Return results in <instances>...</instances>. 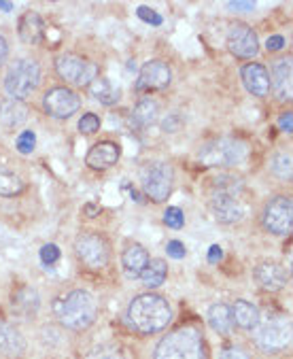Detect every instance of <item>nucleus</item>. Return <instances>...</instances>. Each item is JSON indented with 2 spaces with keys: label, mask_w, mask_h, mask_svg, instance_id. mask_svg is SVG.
Returning a JSON list of instances; mask_svg holds the SVG:
<instances>
[{
  "label": "nucleus",
  "mask_w": 293,
  "mask_h": 359,
  "mask_svg": "<svg viewBox=\"0 0 293 359\" xmlns=\"http://www.w3.org/2000/svg\"><path fill=\"white\" fill-rule=\"evenodd\" d=\"M253 340L264 353H278L291 342V321L285 315L270 313L259 317L253 327Z\"/></svg>",
  "instance_id": "4"
},
{
  "label": "nucleus",
  "mask_w": 293,
  "mask_h": 359,
  "mask_svg": "<svg viewBox=\"0 0 293 359\" xmlns=\"http://www.w3.org/2000/svg\"><path fill=\"white\" fill-rule=\"evenodd\" d=\"M172 73L168 64H164L162 60H151L146 62L140 68V75L136 81V90L138 92H156V90H164L170 86Z\"/></svg>",
  "instance_id": "12"
},
{
  "label": "nucleus",
  "mask_w": 293,
  "mask_h": 359,
  "mask_svg": "<svg viewBox=\"0 0 293 359\" xmlns=\"http://www.w3.org/2000/svg\"><path fill=\"white\" fill-rule=\"evenodd\" d=\"M41 259H43V264H47V266L55 264V262L60 259V247H57V245H45V247L41 249Z\"/></svg>",
  "instance_id": "37"
},
{
  "label": "nucleus",
  "mask_w": 293,
  "mask_h": 359,
  "mask_svg": "<svg viewBox=\"0 0 293 359\" xmlns=\"http://www.w3.org/2000/svg\"><path fill=\"white\" fill-rule=\"evenodd\" d=\"M179 126H181L179 115H170V119H166V121L162 123L164 132H177V130H179Z\"/></svg>",
  "instance_id": "43"
},
{
  "label": "nucleus",
  "mask_w": 293,
  "mask_h": 359,
  "mask_svg": "<svg viewBox=\"0 0 293 359\" xmlns=\"http://www.w3.org/2000/svg\"><path fill=\"white\" fill-rule=\"evenodd\" d=\"M222 257H224V249L219 247V245H212V247L208 249V262H210V264H217Z\"/></svg>",
  "instance_id": "44"
},
{
  "label": "nucleus",
  "mask_w": 293,
  "mask_h": 359,
  "mask_svg": "<svg viewBox=\"0 0 293 359\" xmlns=\"http://www.w3.org/2000/svg\"><path fill=\"white\" fill-rule=\"evenodd\" d=\"M156 359H206L204 340L198 330L181 327L160 340Z\"/></svg>",
  "instance_id": "3"
},
{
  "label": "nucleus",
  "mask_w": 293,
  "mask_h": 359,
  "mask_svg": "<svg viewBox=\"0 0 293 359\" xmlns=\"http://www.w3.org/2000/svg\"><path fill=\"white\" fill-rule=\"evenodd\" d=\"M136 15L144 22V24H151V26H162V15L158 13V11H154V9H149V7H138V11H136Z\"/></svg>",
  "instance_id": "36"
},
{
  "label": "nucleus",
  "mask_w": 293,
  "mask_h": 359,
  "mask_svg": "<svg viewBox=\"0 0 293 359\" xmlns=\"http://www.w3.org/2000/svg\"><path fill=\"white\" fill-rule=\"evenodd\" d=\"M228 49L243 60H249L253 55H257L259 51V41L257 34L251 26L247 24H234L228 32Z\"/></svg>",
  "instance_id": "13"
},
{
  "label": "nucleus",
  "mask_w": 293,
  "mask_h": 359,
  "mask_svg": "<svg viewBox=\"0 0 293 359\" xmlns=\"http://www.w3.org/2000/svg\"><path fill=\"white\" fill-rule=\"evenodd\" d=\"M79 104H81L79 96L68 88H53L43 98V107L47 115L55 119H68L70 115H75L79 111Z\"/></svg>",
  "instance_id": "10"
},
{
  "label": "nucleus",
  "mask_w": 293,
  "mask_h": 359,
  "mask_svg": "<svg viewBox=\"0 0 293 359\" xmlns=\"http://www.w3.org/2000/svg\"><path fill=\"white\" fill-rule=\"evenodd\" d=\"M228 9H232V11H238V13H249V11H253L255 9V3H240V0H232V3H228Z\"/></svg>",
  "instance_id": "40"
},
{
  "label": "nucleus",
  "mask_w": 293,
  "mask_h": 359,
  "mask_svg": "<svg viewBox=\"0 0 293 359\" xmlns=\"http://www.w3.org/2000/svg\"><path fill=\"white\" fill-rule=\"evenodd\" d=\"M212 191L214 194H230L238 196L243 191V179L232 177V175H219L212 179Z\"/></svg>",
  "instance_id": "29"
},
{
  "label": "nucleus",
  "mask_w": 293,
  "mask_h": 359,
  "mask_svg": "<svg viewBox=\"0 0 293 359\" xmlns=\"http://www.w3.org/2000/svg\"><path fill=\"white\" fill-rule=\"evenodd\" d=\"M117 160H119V147L111 140L98 142L88 154V166L94 170H107L113 164H117Z\"/></svg>",
  "instance_id": "17"
},
{
  "label": "nucleus",
  "mask_w": 293,
  "mask_h": 359,
  "mask_svg": "<svg viewBox=\"0 0 293 359\" xmlns=\"http://www.w3.org/2000/svg\"><path fill=\"white\" fill-rule=\"evenodd\" d=\"M164 224L172 230H181L183 224H185V215L179 206H170L166 212H164Z\"/></svg>",
  "instance_id": "33"
},
{
  "label": "nucleus",
  "mask_w": 293,
  "mask_h": 359,
  "mask_svg": "<svg viewBox=\"0 0 293 359\" xmlns=\"http://www.w3.org/2000/svg\"><path fill=\"white\" fill-rule=\"evenodd\" d=\"M168 276V266L164 259H151L149 264L144 266V270L140 272V280L144 287H149V290H154V287H160Z\"/></svg>",
  "instance_id": "28"
},
{
  "label": "nucleus",
  "mask_w": 293,
  "mask_h": 359,
  "mask_svg": "<svg viewBox=\"0 0 293 359\" xmlns=\"http://www.w3.org/2000/svg\"><path fill=\"white\" fill-rule=\"evenodd\" d=\"M7 53H9V47H7V41H5V36H0V64L5 62V57H7Z\"/></svg>",
  "instance_id": "45"
},
{
  "label": "nucleus",
  "mask_w": 293,
  "mask_h": 359,
  "mask_svg": "<svg viewBox=\"0 0 293 359\" xmlns=\"http://www.w3.org/2000/svg\"><path fill=\"white\" fill-rule=\"evenodd\" d=\"M278 126H280V130L282 132H293V115L291 113H282L280 115V119H278Z\"/></svg>",
  "instance_id": "42"
},
{
  "label": "nucleus",
  "mask_w": 293,
  "mask_h": 359,
  "mask_svg": "<svg viewBox=\"0 0 293 359\" xmlns=\"http://www.w3.org/2000/svg\"><path fill=\"white\" fill-rule=\"evenodd\" d=\"M172 168L164 162H149L140 168V185L154 202H164L172 189Z\"/></svg>",
  "instance_id": "7"
},
{
  "label": "nucleus",
  "mask_w": 293,
  "mask_h": 359,
  "mask_svg": "<svg viewBox=\"0 0 293 359\" xmlns=\"http://www.w3.org/2000/svg\"><path fill=\"white\" fill-rule=\"evenodd\" d=\"M34 147H36V136H34V132L26 130V132H22V134L18 136V151H20V154L28 156V154L34 151Z\"/></svg>",
  "instance_id": "34"
},
{
  "label": "nucleus",
  "mask_w": 293,
  "mask_h": 359,
  "mask_svg": "<svg viewBox=\"0 0 293 359\" xmlns=\"http://www.w3.org/2000/svg\"><path fill=\"white\" fill-rule=\"evenodd\" d=\"M270 168H272V172H274L276 177L287 179V181L291 179V158H289V156H285V154L274 156L272 162H270Z\"/></svg>",
  "instance_id": "31"
},
{
  "label": "nucleus",
  "mask_w": 293,
  "mask_h": 359,
  "mask_svg": "<svg viewBox=\"0 0 293 359\" xmlns=\"http://www.w3.org/2000/svg\"><path fill=\"white\" fill-rule=\"evenodd\" d=\"M55 317L60 323L68 330H86L96 321L98 315V304L92 294L77 290L70 292L68 296L60 298L53 306Z\"/></svg>",
  "instance_id": "2"
},
{
  "label": "nucleus",
  "mask_w": 293,
  "mask_h": 359,
  "mask_svg": "<svg viewBox=\"0 0 293 359\" xmlns=\"http://www.w3.org/2000/svg\"><path fill=\"white\" fill-rule=\"evenodd\" d=\"M243 83L245 88L253 94V96H268L270 94V75H268V70L261 66V64H247L243 68Z\"/></svg>",
  "instance_id": "16"
},
{
  "label": "nucleus",
  "mask_w": 293,
  "mask_h": 359,
  "mask_svg": "<svg viewBox=\"0 0 293 359\" xmlns=\"http://www.w3.org/2000/svg\"><path fill=\"white\" fill-rule=\"evenodd\" d=\"M121 264H123L125 274L130 278H136V276H140L144 266L149 264V253H146L144 247H140V245H132V247L125 249V253L121 257Z\"/></svg>",
  "instance_id": "22"
},
{
  "label": "nucleus",
  "mask_w": 293,
  "mask_h": 359,
  "mask_svg": "<svg viewBox=\"0 0 293 359\" xmlns=\"http://www.w3.org/2000/svg\"><path fill=\"white\" fill-rule=\"evenodd\" d=\"M43 36H45V24H43L41 15L28 11L20 20V39L28 45H36L43 41Z\"/></svg>",
  "instance_id": "21"
},
{
  "label": "nucleus",
  "mask_w": 293,
  "mask_h": 359,
  "mask_svg": "<svg viewBox=\"0 0 293 359\" xmlns=\"http://www.w3.org/2000/svg\"><path fill=\"white\" fill-rule=\"evenodd\" d=\"M222 359H249V355L240 348V346H228L222 353Z\"/></svg>",
  "instance_id": "39"
},
{
  "label": "nucleus",
  "mask_w": 293,
  "mask_h": 359,
  "mask_svg": "<svg viewBox=\"0 0 293 359\" xmlns=\"http://www.w3.org/2000/svg\"><path fill=\"white\" fill-rule=\"evenodd\" d=\"M11 306H13V311H15L22 319L34 317V315L39 313V306H41L39 292L34 290V287H20V290L13 294Z\"/></svg>",
  "instance_id": "20"
},
{
  "label": "nucleus",
  "mask_w": 293,
  "mask_h": 359,
  "mask_svg": "<svg viewBox=\"0 0 293 359\" xmlns=\"http://www.w3.org/2000/svg\"><path fill=\"white\" fill-rule=\"evenodd\" d=\"M24 189V181L9 172V170H0V196H18Z\"/></svg>",
  "instance_id": "30"
},
{
  "label": "nucleus",
  "mask_w": 293,
  "mask_h": 359,
  "mask_svg": "<svg viewBox=\"0 0 293 359\" xmlns=\"http://www.w3.org/2000/svg\"><path fill=\"white\" fill-rule=\"evenodd\" d=\"M79 130L86 132V134H94L100 130V119L94 115V113H86L81 119H79Z\"/></svg>",
  "instance_id": "35"
},
{
  "label": "nucleus",
  "mask_w": 293,
  "mask_h": 359,
  "mask_svg": "<svg viewBox=\"0 0 293 359\" xmlns=\"http://www.w3.org/2000/svg\"><path fill=\"white\" fill-rule=\"evenodd\" d=\"M282 47H285V39H282L280 34L270 36V39L266 41V49H268V51H278V49H282Z\"/></svg>",
  "instance_id": "41"
},
{
  "label": "nucleus",
  "mask_w": 293,
  "mask_h": 359,
  "mask_svg": "<svg viewBox=\"0 0 293 359\" xmlns=\"http://www.w3.org/2000/svg\"><path fill=\"white\" fill-rule=\"evenodd\" d=\"M253 276L259 283L261 290H266V292H278L287 285V270L278 264H272V262L259 264L255 268Z\"/></svg>",
  "instance_id": "15"
},
{
  "label": "nucleus",
  "mask_w": 293,
  "mask_h": 359,
  "mask_svg": "<svg viewBox=\"0 0 293 359\" xmlns=\"http://www.w3.org/2000/svg\"><path fill=\"white\" fill-rule=\"evenodd\" d=\"M247 145L236 138H217L202 147L200 160L206 166H238L247 160Z\"/></svg>",
  "instance_id": "5"
},
{
  "label": "nucleus",
  "mask_w": 293,
  "mask_h": 359,
  "mask_svg": "<svg viewBox=\"0 0 293 359\" xmlns=\"http://www.w3.org/2000/svg\"><path fill=\"white\" fill-rule=\"evenodd\" d=\"M210 210L217 222L222 224H238L245 217V206L238 200V196L230 194H214L210 198Z\"/></svg>",
  "instance_id": "14"
},
{
  "label": "nucleus",
  "mask_w": 293,
  "mask_h": 359,
  "mask_svg": "<svg viewBox=\"0 0 293 359\" xmlns=\"http://www.w3.org/2000/svg\"><path fill=\"white\" fill-rule=\"evenodd\" d=\"M208 323L219 334H230L234 327L232 321V309L228 304H212L208 309Z\"/></svg>",
  "instance_id": "24"
},
{
  "label": "nucleus",
  "mask_w": 293,
  "mask_h": 359,
  "mask_svg": "<svg viewBox=\"0 0 293 359\" xmlns=\"http://www.w3.org/2000/svg\"><path fill=\"white\" fill-rule=\"evenodd\" d=\"M128 319H130V325L140 332V334H156V332H162L170 319H172V311H170V304L158 296V294H144V296H138L130 309H128Z\"/></svg>",
  "instance_id": "1"
},
{
  "label": "nucleus",
  "mask_w": 293,
  "mask_h": 359,
  "mask_svg": "<svg viewBox=\"0 0 293 359\" xmlns=\"http://www.w3.org/2000/svg\"><path fill=\"white\" fill-rule=\"evenodd\" d=\"M88 88H90V94H92L98 102H102V104H107V107L117 104L119 98H121V90H119L111 79H107V77H96Z\"/></svg>",
  "instance_id": "23"
},
{
  "label": "nucleus",
  "mask_w": 293,
  "mask_h": 359,
  "mask_svg": "<svg viewBox=\"0 0 293 359\" xmlns=\"http://www.w3.org/2000/svg\"><path fill=\"white\" fill-rule=\"evenodd\" d=\"M86 359H123V355L119 353V348H115L111 344H102V346H96L94 351H90L86 355Z\"/></svg>",
  "instance_id": "32"
},
{
  "label": "nucleus",
  "mask_w": 293,
  "mask_h": 359,
  "mask_svg": "<svg viewBox=\"0 0 293 359\" xmlns=\"http://www.w3.org/2000/svg\"><path fill=\"white\" fill-rule=\"evenodd\" d=\"M270 88L278 100H291V60H276L272 66Z\"/></svg>",
  "instance_id": "18"
},
{
  "label": "nucleus",
  "mask_w": 293,
  "mask_h": 359,
  "mask_svg": "<svg viewBox=\"0 0 293 359\" xmlns=\"http://www.w3.org/2000/svg\"><path fill=\"white\" fill-rule=\"evenodd\" d=\"M26 351V340L11 323L0 321V353L5 357H20Z\"/></svg>",
  "instance_id": "19"
},
{
  "label": "nucleus",
  "mask_w": 293,
  "mask_h": 359,
  "mask_svg": "<svg viewBox=\"0 0 293 359\" xmlns=\"http://www.w3.org/2000/svg\"><path fill=\"white\" fill-rule=\"evenodd\" d=\"M57 75L75 86H90L98 77V68L90 60L77 55V53H66L55 62Z\"/></svg>",
  "instance_id": "8"
},
{
  "label": "nucleus",
  "mask_w": 293,
  "mask_h": 359,
  "mask_svg": "<svg viewBox=\"0 0 293 359\" xmlns=\"http://www.w3.org/2000/svg\"><path fill=\"white\" fill-rule=\"evenodd\" d=\"M166 253H168L170 257H175V259H183V257H185V247H183V243H179V241H170V243L166 245Z\"/></svg>",
  "instance_id": "38"
},
{
  "label": "nucleus",
  "mask_w": 293,
  "mask_h": 359,
  "mask_svg": "<svg viewBox=\"0 0 293 359\" xmlns=\"http://www.w3.org/2000/svg\"><path fill=\"white\" fill-rule=\"evenodd\" d=\"M158 111H160V107L156 100L142 98L132 111V123H136L138 128H149L158 119Z\"/></svg>",
  "instance_id": "27"
},
{
  "label": "nucleus",
  "mask_w": 293,
  "mask_h": 359,
  "mask_svg": "<svg viewBox=\"0 0 293 359\" xmlns=\"http://www.w3.org/2000/svg\"><path fill=\"white\" fill-rule=\"evenodd\" d=\"M232 321L243 330H253L259 321V311L247 300H238L232 309Z\"/></svg>",
  "instance_id": "26"
},
{
  "label": "nucleus",
  "mask_w": 293,
  "mask_h": 359,
  "mask_svg": "<svg viewBox=\"0 0 293 359\" xmlns=\"http://www.w3.org/2000/svg\"><path fill=\"white\" fill-rule=\"evenodd\" d=\"M41 83V68L34 60H18L7 73L5 88L13 100L30 96Z\"/></svg>",
  "instance_id": "6"
},
{
  "label": "nucleus",
  "mask_w": 293,
  "mask_h": 359,
  "mask_svg": "<svg viewBox=\"0 0 293 359\" xmlns=\"http://www.w3.org/2000/svg\"><path fill=\"white\" fill-rule=\"evenodd\" d=\"M0 9H3V11H13V5L11 3H0Z\"/></svg>",
  "instance_id": "46"
},
{
  "label": "nucleus",
  "mask_w": 293,
  "mask_h": 359,
  "mask_svg": "<svg viewBox=\"0 0 293 359\" xmlns=\"http://www.w3.org/2000/svg\"><path fill=\"white\" fill-rule=\"evenodd\" d=\"M28 117V109L22 100H9L5 104V109H0V121L7 130H15L18 126H22Z\"/></svg>",
  "instance_id": "25"
},
{
  "label": "nucleus",
  "mask_w": 293,
  "mask_h": 359,
  "mask_svg": "<svg viewBox=\"0 0 293 359\" xmlns=\"http://www.w3.org/2000/svg\"><path fill=\"white\" fill-rule=\"evenodd\" d=\"M264 226L274 234H289L293 228V202L287 196H278L268 202L264 210Z\"/></svg>",
  "instance_id": "9"
},
{
  "label": "nucleus",
  "mask_w": 293,
  "mask_h": 359,
  "mask_svg": "<svg viewBox=\"0 0 293 359\" xmlns=\"http://www.w3.org/2000/svg\"><path fill=\"white\" fill-rule=\"evenodd\" d=\"M75 249L79 259L90 268H104L109 264V245L98 234H81Z\"/></svg>",
  "instance_id": "11"
}]
</instances>
